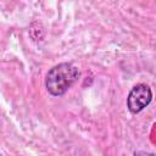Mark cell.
<instances>
[{
  "mask_svg": "<svg viewBox=\"0 0 156 156\" xmlns=\"http://www.w3.org/2000/svg\"><path fill=\"white\" fill-rule=\"evenodd\" d=\"M80 71L77 66L63 62L54 66L45 78V87L52 96L63 95L79 78Z\"/></svg>",
  "mask_w": 156,
  "mask_h": 156,
  "instance_id": "1",
  "label": "cell"
},
{
  "mask_svg": "<svg viewBox=\"0 0 156 156\" xmlns=\"http://www.w3.org/2000/svg\"><path fill=\"white\" fill-rule=\"evenodd\" d=\"M134 156H156V154L145 152V151H138V152H134Z\"/></svg>",
  "mask_w": 156,
  "mask_h": 156,
  "instance_id": "3",
  "label": "cell"
},
{
  "mask_svg": "<svg viewBox=\"0 0 156 156\" xmlns=\"http://www.w3.org/2000/svg\"><path fill=\"white\" fill-rule=\"evenodd\" d=\"M152 100V91L149 85L140 83L132 88L127 98V107L132 113H139Z\"/></svg>",
  "mask_w": 156,
  "mask_h": 156,
  "instance_id": "2",
  "label": "cell"
}]
</instances>
